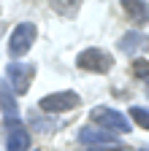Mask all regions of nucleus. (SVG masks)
<instances>
[{"label":"nucleus","instance_id":"f257e3e1","mask_svg":"<svg viewBox=\"0 0 149 151\" xmlns=\"http://www.w3.org/2000/svg\"><path fill=\"white\" fill-rule=\"evenodd\" d=\"M76 68L79 70H89V73H108L114 68V57L103 49H84L79 57H76Z\"/></svg>","mask_w":149,"mask_h":151},{"label":"nucleus","instance_id":"4468645a","mask_svg":"<svg viewBox=\"0 0 149 151\" xmlns=\"http://www.w3.org/2000/svg\"><path fill=\"white\" fill-rule=\"evenodd\" d=\"M133 73L138 76V78H149V62L146 60H136L133 62Z\"/></svg>","mask_w":149,"mask_h":151},{"label":"nucleus","instance_id":"1a4fd4ad","mask_svg":"<svg viewBox=\"0 0 149 151\" xmlns=\"http://www.w3.org/2000/svg\"><path fill=\"white\" fill-rule=\"evenodd\" d=\"M0 105H3L6 111V124H16V100H14V94L8 89V84H0Z\"/></svg>","mask_w":149,"mask_h":151},{"label":"nucleus","instance_id":"7ed1b4c3","mask_svg":"<svg viewBox=\"0 0 149 151\" xmlns=\"http://www.w3.org/2000/svg\"><path fill=\"white\" fill-rule=\"evenodd\" d=\"M92 122L100 124L106 132H130V119L122 116V113L114 111V108H106V105L92 108Z\"/></svg>","mask_w":149,"mask_h":151},{"label":"nucleus","instance_id":"f03ea898","mask_svg":"<svg viewBox=\"0 0 149 151\" xmlns=\"http://www.w3.org/2000/svg\"><path fill=\"white\" fill-rule=\"evenodd\" d=\"M35 35H38V30H35L33 22L16 24L14 32H11V38H8V54L14 57V60H16V57H25V54L30 51L33 41H35Z\"/></svg>","mask_w":149,"mask_h":151},{"label":"nucleus","instance_id":"0eeeda50","mask_svg":"<svg viewBox=\"0 0 149 151\" xmlns=\"http://www.w3.org/2000/svg\"><path fill=\"white\" fill-rule=\"evenodd\" d=\"M122 8L130 16L133 24H146L149 22V3L146 0H122Z\"/></svg>","mask_w":149,"mask_h":151},{"label":"nucleus","instance_id":"f8f14e48","mask_svg":"<svg viewBox=\"0 0 149 151\" xmlns=\"http://www.w3.org/2000/svg\"><path fill=\"white\" fill-rule=\"evenodd\" d=\"M130 119H133L138 127L149 129V108H144V105H133V108H130Z\"/></svg>","mask_w":149,"mask_h":151},{"label":"nucleus","instance_id":"39448f33","mask_svg":"<svg viewBox=\"0 0 149 151\" xmlns=\"http://www.w3.org/2000/svg\"><path fill=\"white\" fill-rule=\"evenodd\" d=\"M81 100L76 92H54V94H46V97H41L38 108L44 113H63V111H73Z\"/></svg>","mask_w":149,"mask_h":151},{"label":"nucleus","instance_id":"6e6552de","mask_svg":"<svg viewBox=\"0 0 149 151\" xmlns=\"http://www.w3.org/2000/svg\"><path fill=\"white\" fill-rule=\"evenodd\" d=\"M6 148L8 151H27L30 148V132L19 124V127H14L8 132V138H6Z\"/></svg>","mask_w":149,"mask_h":151},{"label":"nucleus","instance_id":"423d86ee","mask_svg":"<svg viewBox=\"0 0 149 151\" xmlns=\"http://www.w3.org/2000/svg\"><path fill=\"white\" fill-rule=\"evenodd\" d=\"M79 140H81V143H87V146H92V148L119 146V140L111 135V132H106V129H95V127H84V129L79 132Z\"/></svg>","mask_w":149,"mask_h":151},{"label":"nucleus","instance_id":"2eb2a0df","mask_svg":"<svg viewBox=\"0 0 149 151\" xmlns=\"http://www.w3.org/2000/svg\"><path fill=\"white\" fill-rule=\"evenodd\" d=\"M89 151H130L125 146H103V148H89Z\"/></svg>","mask_w":149,"mask_h":151},{"label":"nucleus","instance_id":"9b49d317","mask_svg":"<svg viewBox=\"0 0 149 151\" xmlns=\"http://www.w3.org/2000/svg\"><path fill=\"white\" fill-rule=\"evenodd\" d=\"M49 6L60 16H76L79 8H81V0H49Z\"/></svg>","mask_w":149,"mask_h":151},{"label":"nucleus","instance_id":"20e7f679","mask_svg":"<svg viewBox=\"0 0 149 151\" xmlns=\"http://www.w3.org/2000/svg\"><path fill=\"white\" fill-rule=\"evenodd\" d=\"M33 76H35V65H30V62H8V68H6V78L16 94H25L30 89Z\"/></svg>","mask_w":149,"mask_h":151},{"label":"nucleus","instance_id":"9d476101","mask_svg":"<svg viewBox=\"0 0 149 151\" xmlns=\"http://www.w3.org/2000/svg\"><path fill=\"white\" fill-rule=\"evenodd\" d=\"M146 43H149V38H146V35H141L138 30H133V32H127V35H122V38H119V49H122L125 54L138 51V49H144Z\"/></svg>","mask_w":149,"mask_h":151},{"label":"nucleus","instance_id":"dca6fc26","mask_svg":"<svg viewBox=\"0 0 149 151\" xmlns=\"http://www.w3.org/2000/svg\"><path fill=\"white\" fill-rule=\"evenodd\" d=\"M141 151H149V148H141Z\"/></svg>","mask_w":149,"mask_h":151},{"label":"nucleus","instance_id":"ddd939ff","mask_svg":"<svg viewBox=\"0 0 149 151\" xmlns=\"http://www.w3.org/2000/svg\"><path fill=\"white\" fill-rule=\"evenodd\" d=\"M30 127H35V129H54V127H57V124H54L52 119H41L38 116V113H33V116H30Z\"/></svg>","mask_w":149,"mask_h":151}]
</instances>
